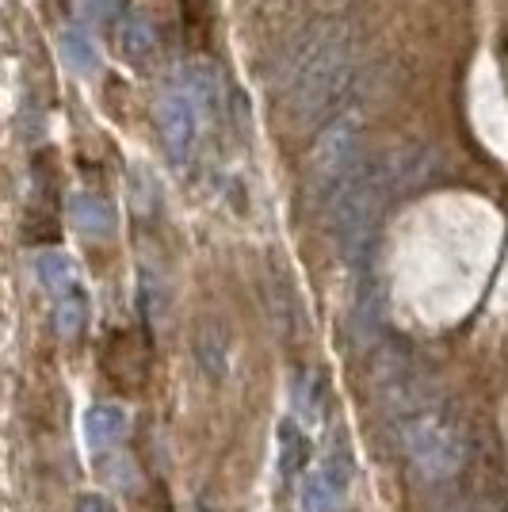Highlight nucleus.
I'll return each instance as SVG.
<instances>
[{"mask_svg":"<svg viewBox=\"0 0 508 512\" xmlns=\"http://www.w3.org/2000/svg\"><path fill=\"white\" fill-rule=\"evenodd\" d=\"M352 50V31L337 20L314 23L287 50V62L279 65V85L287 92V115L295 127H314L333 111L356 69Z\"/></svg>","mask_w":508,"mask_h":512,"instance_id":"obj_1","label":"nucleus"},{"mask_svg":"<svg viewBox=\"0 0 508 512\" xmlns=\"http://www.w3.org/2000/svg\"><path fill=\"white\" fill-rule=\"evenodd\" d=\"M398 440L409 459V467L428 482L455 478L466 463V436L463 428L447 417L444 409H413L398 425Z\"/></svg>","mask_w":508,"mask_h":512,"instance_id":"obj_2","label":"nucleus"},{"mask_svg":"<svg viewBox=\"0 0 508 512\" xmlns=\"http://www.w3.org/2000/svg\"><path fill=\"white\" fill-rule=\"evenodd\" d=\"M356 153H360L356 119H333L314 138V150L306 157V176H302V192H306V203L314 211H329V203L348 184V176L360 169Z\"/></svg>","mask_w":508,"mask_h":512,"instance_id":"obj_3","label":"nucleus"},{"mask_svg":"<svg viewBox=\"0 0 508 512\" xmlns=\"http://www.w3.org/2000/svg\"><path fill=\"white\" fill-rule=\"evenodd\" d=\"M348 486H352V463L329 451L302 486V512H337L348 497Z\"/></svg>","mask_w":508,"mask_h":512,"instance_id":"obj_4","label":"nucleus"},{"mask_svg":"<svg viewBox=\"0 0 508 512\" xmlns=\"http://www.w3.org/2000/svg\"><path fill=\"white\" fill-rule=\"evenodd\" d=\"M127 432V409L115 406V402H96V406L85 413V440L88 451H107L119 436Z\"/></svg>","mask_w":508,"mask_h":512,"instance_id":"obj_5","label":"nucleus"},{"mask_svg":"<svg viewBox=\"0 0 508 512\" xmlns=\"http://www.w3.org/2000/svg\"><path fill=\"white\" fill-rule=\"evenodd\" d=\"M276 451H279V474L283 478H295L298 470H306L310 463V436L298 421H279L276 428Z\"/></svg>","mask_w":508,"mask_h":512,"instance_id":"obj_6","label":"nucleus"},{"mask_svg":"<svg viewBox=\"0 0 508 512\" xmlns=\"http://www.w3.org/2000/svg\"><path fill=\"white\" fill-rule=\"evenodd\" d=\"M161 134H165V146H169L172 161H184L191 150V138H195V123H191L188 104L169 100L161 107Z\"/></svg>","mask_w":508,"mask_h":512,"instance_id":"obj_7","label":"nucleus"},{"mask_svg":"<svg viewBox=\"0 0 508 512\" xmlns=\"http://www.w3.org/2000/svg\"><path fill=\"white\" fill-rule=\"evenodd\" d=\"M73 222L81 226V234L107 237L115 230V211L107 207L104 199H96V195H81V199L73 203Z\"/></svg>","mask_w":508,"mask_h":512,"instance_id":"obj_8","label":"nucleus"},{"mask_svg":"<svg viewBox=\"0 0 508 512\" xmlns=\"http://www.w3.org/2000/svg\"><path fill=\"white\" fill-rule=\"evenodd\" d=\"M226 348H230V341L222 337V329L207 321V325L199 329V337H195V356H199L203 371H207L211 379H222V375H226Z\"/></svg>","mask_w":508,"mask_h":512,"instance_id":"obj_9","label":"nucleus"},{"mask_svg":"<svg viewBox=\"0 0 508 512\" xmlns=\"http://www.w3.org/2000/svg\"><path fill=\"white\" fill-rule=\"evenodd\" d=\"M39 279H43V287L54 295V299H62L73 291V283H77V272H73V260L65 253H43L39 256Z\"/></svg>","mask_w":508,"mask_h":512,"instance_id":"obj_10","label":"nucleus"},{"mask_svg":"<svg viewBox=\"0 0 508 512\" xmlns=\"http://www.w3.org/2000/svg\"><path fill=\"white\" fill-rule=\"evenodd\" d=\"M85 321H88V306L81 295H62L58 306H54V333L62 337V341H77L81 333H85Z\"/></svg>","mask_w":508,"mask_h":512,"instance_id":"obj_11","label":"nucleus"},{"mask_svg":"<svg viewBox=\"0 0 508 512\" xmlns=\"http://www.w3.org/2000/svg\"><path fill=\"white\" fill-rule=\"evenodd\" d=\"M73 512H111V505H107L100 493H85L81 501H77V509Z\"/></svg>","mask_w":508,"mask_h":512,"instance_id":"obj_12","label":"nucleus"}]
</instances>
